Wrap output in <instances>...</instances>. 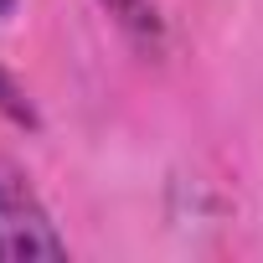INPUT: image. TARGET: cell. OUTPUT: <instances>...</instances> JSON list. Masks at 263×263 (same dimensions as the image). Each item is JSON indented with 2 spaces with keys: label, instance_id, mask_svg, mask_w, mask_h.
Returning a JSON list of instances; mask_svg holds the SVG:
<instances>
[{
  "label": "cell",
  "instance_id": "7a4b0ae2",
  "mask_svg": "<svg viewBox=\"0 0 263 263\" xmlns=\"http://www.w3.org/2000/svg\"><path fill=\"white\" fill-rule=\"evenodd\" d=\"M98 6L108 11V21L135 42L140 52H160L165 47V16L155 0H98Z\"/></svg>",
  "mask_w": 263,
  "mask_h": 263
},
{
  "label": "cell",
  "instance_id": "6da1fadb",
  "mask_svg": "<svg viewBox=\"0 0 263 263\" xmlns=\"http://www.w3.org/2000/svg\"><path fill=\"white\" fill-rule=\"evenodd\" d=\"M26 258H67V237L52 227V212L42 206L36 186L0 160V263Z\"/></svg>",
  "mask_w": 263,
  "mask_h": 263
},
{
  "label": "cell",
  "instance_id": "3957f363",
  "mask_svg": "<svg viewBox=\"0 0 263 263\" xmlns=\"http://www.w3.org/2000/svg\"><path fill=\"white\" fill-rule=\"evenodd\" d=\"M0 114H6L11 124H36V108H31V98L21 93V83L0 67Z\"/></svg>",
  "mask_w": 263,
  "mask_h": 263
},
{
  "label": "cell",
  "instance_id": "277c9868",
  "mask_svg": "<svg viewBox=\"0 0 263 263\" xmlns=\"http://www.w3.org/2000/svg\"><path fill=\"white\" fill-rule=\"evenodd\" d=\"M11 11H16V0H0V21H6V16H11Z\"/></svg>",
  "mask_w": 263,
  "mask_h": 263
}]
</instances>
